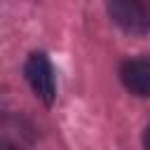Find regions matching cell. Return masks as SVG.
<instances>
[{
  "label": "cell",
  "instance_id": "1",
  "mask_svg": "<svg viewBox=\"0 0 150 150\" xmlns=\"http://www.w3.org/2000/svg\"><path fill=\"white\" fill-rule=\"evenodd\" d=\"M26 80L28 84L33 87L35 96L52 105L54 98H56V80H54V70H52V63L49 59L42 54V52H33L26 61Z\"/></svg>",
  "mask_w": 150,
  "mask_h": 150
},
{
  "label": "cell",
  "instance_id": "2",
  "mask_svg": "<svg viewBox=\"0 0 150 150\" xmlns=\"http://www.w3.org/2000/svg\"><path fill=\"white\" fill-rule=\"evenodd\" d=\"M108 12L110 16L124 26L127 30H136V33H143L148 28V9L138 2H110L108 5Z\"/></svg>",
  "mask_w": 150,
  "mask_h": 150
},
{
  "label": "cell",
  "instance_id": "3",
  "mask_svg": "<svg viewBox=\"0 0 150 150\" xmlns=\"http://www.w3.org/2000/svg\"><path fill=\"white\" fill-rule=\"evenodd\" d=\"M122 82L136 96H148L150 91V61L148 59H131L122 66Z\"/></svg>",
  "mask_w": 150,
  "mask_h": 150
},
{
  "label": "cell",
  "instance_id": "4",
  "mask_svg": "<svg viewBox=\"0 0 150 150\" xmlns=\"http://www.w3.org/2000/svg\"><path fill=\"white\" fill-rule=\"evenodd\" d=\"M0 150H19V148L12 145V143H7V141H0Z\"/></svg>",
  "mask_w": 150,
  "mask_h": 150
}]
</instances>
